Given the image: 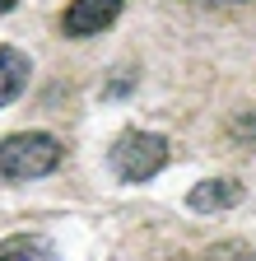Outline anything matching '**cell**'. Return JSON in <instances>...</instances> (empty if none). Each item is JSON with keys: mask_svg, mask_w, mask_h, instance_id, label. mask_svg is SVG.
<instances>
[{"mask_svg": "<svg viewBox=\"0 0 256 261\" xmlns=\"http://www.w3.org/2000/svg\"><path fill=\"white\" fill-rule=\"evenodd\" d=\"M61 159H66V149H61L56 136H47V130H14V136L0 140V177L33 182V177L56 173Z\"/></svg>", "mask_w": 256, "mask_h": 261, "instance_id": "6da1fadb", "label": "cell"}, {"mask_svg": "<svg viewBox=\"0 0 256 261\" xmlns=\"http://www.w3.org/2000/svg\"><path fill=\"white\" fill-rule=\"evenodd\" d=\"M163 163H168V140L154 136V130L131 126V130H121V140L112 145V168H117L121 182H131V187L149 182Z\"/></svg>", "mask_w": 256, "mask_h": 261, "instance_id": "7a4b0ae2", "label": "cell"}, {"mask_svg": "<svg viewBox=\"0 0 256 261\" xmlns=\"http://www.w3.org/2000/svg\"><path fill=\"white\" fill-rule=\"evenodd\" d=\"M121 5L126 0H70L61 14V28H66V38H98L121 19Z\"/></svg>", "mask_w": 256, "mask_h": 261, "instance_id": "3957f363", "label": "cell"}, {"mask_svg": "<svg viewBox=\"0 0 256 261\" xmlns=\"http://www.w3.org/2000/svg\"><path fill=\"white\" fill-rule=\"evenodd\" d=\"M242 201V182L238 177H205L186 191V205L196 215H219V210H233Z\"/></svg>", "mask_w": 256, "mask_h": 261, "instance_id": "277c9868", "label": "cell"}, {"mask_svg": "<svg viewBox=\"0 0 256 261\" xmlns=\"http://www.w3.org/2000/svg\"><path fill=\"white\" fill-rule=\"evenodd\" d=\"M28 80H33V61H28V51L0 42V108H10L14 98L28 89Z\"/></svg>", "mask_w": 256, "mask_h": 261, "instance_id": "5b68a950", "label": "cell"}, {"mask_svg": "<svg viewBox=\"0 0 256 261\" xmlns=\"http://www.w3.org/2000/svg\"><path fill=\"white\" fill-rule=\"evenodd\" d=\"M51 243L38 238V233H10L0 238V261H51Z\"/></svg>", "mask_w": 256, "mask_h": 261, "instance_id": "8992f818", "label": "cell"}, {"mask_svg": "<svg viewBox=\"0 0 256 261\" xmlns=\"http://www.w3.org/2000/svg\"><path fill=\"white\" fill-rule=\"evenodd\" d=\"M196 261H256V243H247V238H223V243H210Z\"/></svg>", "mask_w": 256, "mask_h": 261, "instance_id": "52a82bcc", "label": "cell"}, {"mask_svg": "<svg viewBox=\"0 0 256 261\" xmlns=\"http://www.w3.org/2000/svg\"><path fill=\"white\" fill-rule=\"evenodd\" d=\"M229 140L256 154V108H251V112H238V117L229 121Z\"/></svg>", "mask_w": 256, "mask_h": 261, "instance_id": "ba28073f", "label": "cell"}, {"mask_svg": "<svg viewBox=\"0 0 256 261\" xmlns=\"http://www.w3.org/2000/svg\"><path fill=\"white\" fill-rule=\"evenodd\" d=\"M19 5V0H0V14H5V10H14Z\"/></svg>", "mask_w": 256, "mask_h": 261, "instance_id": "9c48e42d", "label": "cell"}, {"mask_svg": "<svg viewBox=\"0 0 256 261\" xmlns=\"http://www.w3.org/2000/svg\"><path fill=\"white\" fill-rule=\"evenodd\" d=\"M205 5H238V0H205Z\"/></svg>", "mask_w": 256, "mask_h": 261, "instance_id": "30bf717a", "label": "cell"}]
</instances>
